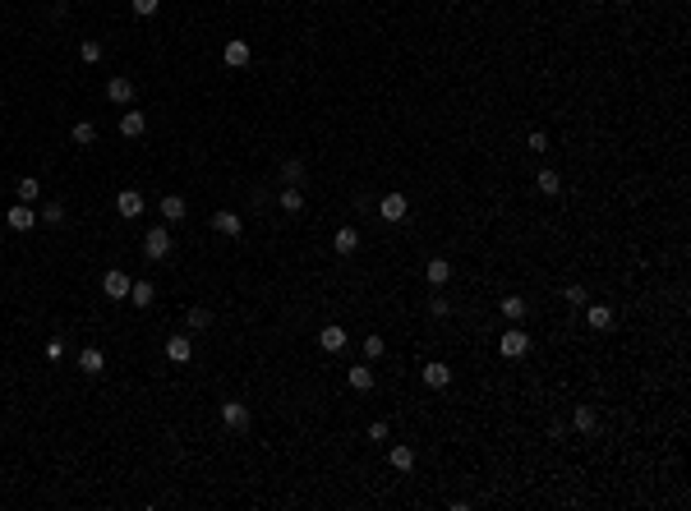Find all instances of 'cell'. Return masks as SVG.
<instances>
[{
	"instance_id": "1f68e13d",
	"label": "cell",
	"mask_w": 691,
	"mask_h": 511,
	"mask_svg": "<svg viewBox=\"0 0 691 511\" xmlns=\"http://www.w3.org/2000/svg\"><path fill=\"white\" fill-rule=\"evenodd\" d=\"M558 189H562L558 171H539V194H549V199H553V194H558Z\"/></svg>"
},
{
	"instance_id": "2e32d148",
	"label": "cell",
	"mask_w": 691,
	"mask_h": 511,
	"mask_svg": "<svg viewBox=\"0 0 691 511\" xmlns=\"http://www.w3.org/2000/svg\"><path fill=\"white\" fill-rule=\"evenodd\" d=\"M212 231H217V235H230V240H235V235L244 231V222L235 217V212H217V217H212Z\"/></svg>"
},
{
	"instance_id": "cb8c5ba5",
	"label": "cell",
	"mask_w": 691,
	"mask_h": 511,
	"mask_svg": "<svg viewBox=\"0 0 691 511\" xmlns=\"http://www.w3.org/2000/svg\"><path fill=\"white\" fill-rule=\"evenodd\" d=\"M571 424H576V433H594V429H599L590 405H576V410H571Z\"/></svg>"
},
{
	"instance_id": "603a6c76",
	"label": "cell",
	"mask_w": 691,
	"mask_h": 511,
	"mask_svg": "<svg viewBox=\"0 0 691 511\" xmlns=\"http://www.w3.org/2000/svg\"><path fill=\"white\" fill-rule=\"evenodd\" d=\"M69 138H74L78 147H92V143H97V124H92V120H78L74 129H69Z\"/></svg>"
},
{
	"instance_id": "83f0119b",
	"label": "cell",
	"mask_w": 691,
	"mask_h": 511,
	"mask_svg": "<svg viewBox=\"0 0 691 511\" xmlns=\"http://www.w3.org/2000/svg\"><path fill=\"white\" fill-rule=\"evenodd\" d=\"M162 217L166 222H180V217H185V199H180V194H166L162 199Z\"/></svg>"
},
{
	"instance_id": "5b68a950",
	"label": "cell",
	"mask_w": 691,
	"mask_h": 511,
	"mask_svg": "<svg viewBox=\"0 0 691 511\" xmlns=\"http://www.w3.org/2000/svg\"><path fill=\"white\" fill-rule=\"evenodd\" d=\"M102 295L106 300H130V277H125L120 267H111L106 277H102Z\"/></svg>"
},
{
	"instance_id": "484cf974",
	"label": "cell",
	"mask_w": 691,
	"mask_h": 511,
	"mask_svg": "<svg viewBox=\"0 0 691 511\" xmlns=\"http://www.w3.org/2000/svg\"><path fill=\"white\" fill-rule=\"evenodd\" d=\"M392 470L410 475V470H415V447H392Z\"/></svg>"
},
{
	"instance_id": "9c48e42d",
	"label": "cell",
	"mask_w": 691,
	"mask_h": 511,
	"mask_svg": "<svg viewBox=\"0 0 691 511\" xmlns=\"http://www.w3.org/2000/svg\"><path fill=\"white\" fill-rule=\"evenodd\" d=\"M102 368H106V355H102L97 345H83V350H78V373H88V378H97Z\"/></svg>"
},
{
	"instance_id": "8992f818",
	"label": "cell",
	"mask_w": 691,
	"mask_h": 511,
	"mask_svg": "<svg viewBox=\"0 0 691 511\" xmlns=\"http://www.w3.org/2000/svg\"><path fill=\"white\" fill-rule=\"evenodd\" d=\"M106 101H116V106H130V101H134V78L111 74V78H106Z\"/></svg>"
},
{
	"instance_id": "7a4b0ae2",
	"label": "cell",
	"mask_w": 691,
	"mask_h": 511,
	"mask_svg": "<svg viewBox=\"0 0 691 511\" xmlns=\"http://www.w3.org/2000/svg\"><path fill=\"white\" fill-rule=\"evenodd\" d=\"M498 350H503V359H526L530 355V336L521 332V327H512V332H503Z\"/></svg>"
},
{
	"instance_id": "d4e9b609",
	"label": "cell",
	"mask_w": 691,
	"mask_h": 511,
	"mask_svg": "<svg viewBox=\"0 0 691 511\" xmlns=\"http://www.w3.org/2000/svg\"><path fill=\"white\" fill-rule=\"evenodd\" d=\"M14 194H19V203H37L42 185H37V175H23V180H14Z\"/></svg>"
},
{
	"instance_id": "d6a6232c",
	"label": "cell",
	"mask_w": 691,
	"mask_h": 511,
	"mask_svg": "<svg viewBox=\"0 0 691 511\" xmlns=\"http://www.w3.org/2000/svg\"><path fill=\"white\" fill-rule=\"evenodd\" d=\"M78 56H83V65H97V60H102V42H97V37H88V42L78 46Z\"/></svg>"
},
{
	"instance_id": "7c38bea8",
	"label": "cell",
	"mask_w": 691,
	"mask_h": 511,
	"mask_svg": "<svg viewBox=\"0 0 691 511\" xmlns=\"http://www.w3.org/2000/svg\"><path fill=\"white\" fill-rule=\"evenodd\" d=\"M419 378H424V387H433V391H442L452 382V368L447 364H438V359H433V364H424L419 368Z\"/></svg>"
},
{
	"instance_id": "ac0fdd59",
	"label": "cell",
	"mask_w": 691,
	"mask_h": 511,
	"mask_svg": "<svg viewBox=\"0 0 691 511\" xmlns=\"http://www.w3.org/2000/svg\"><path fill=\"white\" fill-rule=\"evenodd\" d=\"M424 277H428V286H447V277H452V263H447V258H428Z\"/></svg>"
},
{
	"instance_id": "4316f807",
	"label": "cell",
	"mask_w": 691,
	"mask_h": 511,
	"mask_svg": "<svg viewBox=\"0 0 691 511\" xmlns=\"http://www.w3.org/2000/svg\"><path fill=\"white\" fill-rule=\"evenodd\" d=\"M37 222L42 226H65V203H46V208L37 212Z\"/></svg>"
},
{
	"instance_id": "6da1fadb",
	"label": "cell",
	"mask_w": 691,
	"mask_h": 511,
	"mask_svg": "<svg viewBox=\"0 0 691 511\" xmlns=\"http://www.w3.org/2000/svg\"><path fill=\"white\" fill-rule=\"evenodd\" d=\"M221 424H226L230 433H244L249 429V405L244 401H221Z\"/></svg>"
},
{
	"instance_id": "836d02e7",
	"label": "cell",
	"mask_w": 691,
	"mask_h": 511,
	"mask_svg": "<svg viewBox=\"0 0 691 511\" xmlns=\"http://www.w3.org/2000/svg\"><path fill=\"white\" fill-rule=\"evenodd\" d=\"M157 5H162V0H130V10L139 14V19H153V14H157Z\"/></svg>"
},
{
	"instance_id": "277c9868",
	"label": "cell",
	"mask_w": 691,
	"mask_h": 511,
	"mask_svg": "<svg viewBox=\"0 0 691 511\" xmlns=\"http://www.w3.org/2000/svg\"><path fill=\"white\" fill-rule=\"evenodd\" d=\"M5 226H10V231H33L37 226V208L33 203H14V208L5 212Z\"/></svg>"
},
{
	"instance_id": "8fae6325",
	"label": "cell",
	"mask_w": 691,
	"mask_h": 511,
	"mask_svg": "<svg viewBox=\"0 0 691 511\" xmlns=\"http://www.w3.org/2000/svg\"><path fill=\"white\" fill-rule=\"evenodd\" d=\"M581 309H585V322H590L594 332H608V327H613V309H608V304H590L585 300Z\"/></svg>"
},
{
	"instance_id": "74e56055",
	"label": "cell",
	"mask_w": 691,
	"mask_h": 511,
	"mask_svg": "<svg viewBox=\"0 0 691 511\" xmlns=\"http://www.w3.org/2000/svg\"><path fill=\"white\" fill-rule=\"evenodd\" d=\"M369 438H373V442H383V438H387V424H383V419L369 424Z\"/></svg>"
},
{
	"instance_id": "ba28073f",
	"label": "cell",
	"mask_w": 691,
	"mask_h": 511,
	"mask_svg": "<svg viewBox=\"0 0 691 511\" xmlns=\"http://www.w3.org/2000/svg\"><path fill=\"white\" fill-rule=\"evenodd\" d=\"M221 60H226L230 69H244L249 65V42H244V37H230V42L221 46Z\"/></svg>"
},
{
	"instance_id": "3957f363",
	"label": "cell",
	"mask_w": 691,
	"mask_h": 511,
	"mask_svg": "<svg viewBox=\"0 0 691 511\" xmlns=\"http://www.w3.org/2000/svg\"><path fill=\"white\" fill-rule=\"evenodd\" d=\"M143 254H148V258H157V263H162V258L171 254V231H166V226H153V231L143 235Z\"/></svg>"
},
{
	"instance_id": "e575fe53",
	"label": "cell",
	"mask_w": 691,
	"mask_h": 511,
	"mask_svg": "<svg viewBox=\"0 0 691 511\" xmlns=\"http://www.w3.org/2000/svg\"><path fill=\"white\" fill-rule=\"evenodd\" d=\"M562 300H567V304H576V309H581V304L590 300V295H585V286H567V290H562Z\"/></svg>"
},
{
	"instance_id": "44dd1931",
	"label": "cell",
	"mask_w": 691,
	"mask_h": 511,
	"mask_svg": "<svg viewBox=\"0 0 691 511\" xmlns=\"http://www.w3.org/2000/svg\"><path fill=\"white\" fill-rule=\"evenodd\" d=\"M153 300H157L153 281H130V304H139V309H148Z\"/></svg>"
},
{
	"instance_id": "e0dca14e",
	"label": "cell",
	"mask_w": 691,
	"mask_h": 511,
	"mask_svg": "<svg viewBox=\"0 0 691 511\" xmlns=\"http://www.w3.org/2000/svg\"><path fill=\"white\" fill-rule=\"evenodd\" d=\"M116 212H120V217H139V212H143V194H139V189H120Z\"/></svg>"
},
{
	"instance_id": "ffe728a7",
	"label": "cell",
	"mask_w": 691,
	"mask_h": 511,
	"mask_svg": "<svg viewBox=\"0 0 691 511\" xmlns=\"http://www.w3.org/2000/svg\"><path fill=\"white\" fill-rule=\"evenodd\" d=\"M143 129H148V115H143V111H125L120 115V134H125V138H139Z\"/></svg>"
},
{
	"instance_id": "52a82bcc",
	"label": "cell",
	"mask_w": 691,
	"mask_h": 511,
	"mask_svg": "<svg viewBox=\"0 0 691 511\" xmlns=\"http://www.w3.org/2000/svg\"><path fill=\"white\" fill-rule=\"evenodd\" d=\"M166 359H171V364H189V359H194V341H189V332H176L171 341H166Z\"/></svg>"
},
{
	"instance_id": "4dcf8cb0",
	"label": "cell",
	"mask_w": 691,
	"mask_h": 511,
	"mask_svg": "<svg viewBox=\"0 0 691 511\" xmlns=\"http://www.w3.org/2000/svg\"><path fill=\"white\" fill-rule=\"evenodd\" d=\"M503 313H507L512 322H521V318H526V300H521V295H507V300H503Z\"/></svg>"
},
{
	"instance_id": "f1b7e54d",
	"label": "cell",
	"mask_w": 691,
	"mask_h": 511,
	"mask_svg": "<svg viewBox=\"0 0 691 511\" xmlns=\"http://www.w3.org/2000/svg\"><path fill=\"white\" fill-rule=\"evenodd\" d=\"M383 350H387V341H383L378 332L364 336V359H369V364H373V359H383Z\"/></svg>"
},
{
	"instance_id": "4fadbf2b",
	"label": "cell",
	"mask_w": 691,
	"mask_h": 511,
	"mask_svg": "<svg viewBox=\"0 0 691 511\" xmlns=\"http://www.w3.org/2000/svg\"><path fill=\"white\" fill-rule=\"evenodd\" d=\"M332 249H337L341 258H351L355 249H360V231H355V226H341V231L332 235Z\"/></svg>"
},
{
	"instance_id": "9a60e30c",
	"label": "cell",
	"mask_w": 691,
	"mask_h": 511,
	"mask_svg": "<svg viewBox=\"0 0 691 511\" xmlns=\"http://www.w3.org/2000/svg\"><path fill=\"white\" fill-rule=\"evenodd\" d=\"M277 203H281V212H291V217L305 212V194H300V185H286V189L277 194Z\"/></svg>"
},
{
	"instance_id": "d6986e66",
	"label": "cell",
	"mask_w": 691,
	"mask_h": 511,
	"mask_svg": "<svg viewBox=\"0 0 691 511\" xmlns=\"http://www.w3.org/2000/svg\"><path fill=\"white\" fill-rule=\"evenodd\" d=\"M346 382H351L355 391H373V368H369V359H364V364H355L351 373H346Z\"/></svg>"
},
{
	"instance_id": "30bf717a",
	"label": "cell",
	"mask_w": 691,
	"mask_h": 511,
	"mask_svg": "<svg viewBox=\"0 0 691 511\" xmlns=\"http://www.w3.org/2000/svg\"><path fill=\"white\" fill-rule=\"evenodd\" d=\"M378 212H383V222H406L410 203H406V194H387V199L378 203Z\"/></svg>"
},
{
	"instance_id": "5bb4252c",
	"label": "cell",
	"mask_w": 691,
	"mask_h": 511,
	"mask_svg": "<svg viewBox=\"0 0 691 511\" xmlns=\"http://www.w3.org/2000/svg\"><path fill=\"white\" fill-rule=\"evenodd\" d=\"M319 345L328 350V355H337V350H346V327H337V322H328L319 332Z\"/></svg>"
},
{
	"instance_id": "7402d4cb",
	"label": "cell",
	"mask_w": 691,
	"mask_h": 511,
	"mask_svg": "<svg viewBox=\"0 0 691 511\" xmlns=\"http://www.w3.org/2000/svg\"><path fill=\"white\" fill-rule=\"evenodd\" d=\"M185 327H189V332H208V327H212V309H203V304H194V309L185 313Z\"/></svg>"
},
{
	"instance_id": "d590c367",
	"label": "cell",
	"mask_w": 691,
	"mask_h": 511,
	"mask_svg": "<svg viewBox=\"0 0 691 511\" xmlns=\"http://www.w3.org/2000/svg\"><path fill=\"white\" fill-rule=\"evenodd\" d=\"M428 313H433V318H447V313H452V304L442 300V295H433V300H428Z\"/></svg>"
},
{
	"instance_id": "f546056e",
	"label": "cell",
	"mask_w": 691,
	"mask_h": 511,
	"mask_svg": "<svg viewBox=\"0 0 691 511\" xmlns=\"http://www.w3.org/2000/svg\"><path fill=\"white\" fill-rule=\"evenodd\" d=\"M281 180H291V185H300V180H305V161H300V157H291V161H281Z\"/></svg>"
},
{
	"instance_id": "8d00e7d4",
	"label": "cell",
	"mask_w": 691,
	"mask_h": 511,
	"mask_svg": "<svg viewBox=\"0 0 691 511\" xmlns=\"http://www.w3.org/2000/svg\"><path fill=\"white\" fill-rule=\"evenodd\" d=\"M530 152H549V134H544V129L530 134Z\"/></svg>"
}]
</instances>
